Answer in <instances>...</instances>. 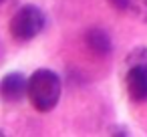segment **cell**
Returning <instances> with one entry per match:
<instances>
[{"instance_id": "cell-1", "label": "cell", "mask_w": 147, "mask_h": 137, "mask_svg": "<svg viewBox=\"0 0 147 137\" xmlns=\"http://www.w3.org/2000/svg\"><path fill=\"white\" fill-rule=\"evenodd\" d=\"M63 93L61 77L51 69H36L28 77L26 97L38 113H49L57 107Z\"/></svg>"}, {"instance_id": "cell-2", "label": "cell", "mask_w": 147, "mask_h": 137, "mask_svg": "<svg viewBox=\"0 0 147 137\" xmlns=\"http://www.w3.org/2000/svg\"><path fill=\"white\" fill-rule=\"evenodd\" d=\"M45 24H47L45 12L36 4H24L12 14V18L8 22V30L14 40L30 43L45 30Z\"/></svg>"}, {"instance_id": "cell-3", "label": "cell", "mask_w": 147, "mask_h": 137, "mask_svg": "<svg viewBox=\"0 0 147 137\" xmlns=\"http://www.w3.org/2000/svg\"><path fill=\"white\" fill-rule=\"evenodd\" d=\"M125 87H127V95L131 101L135 103L147 101V63L127 65Z\"/></svg>"}, {"instance_id": "cell-4", "label": "cell", "mask_w": 147, "mask_h": 137, "mask_svg": "<svg viewBox=\"0 0 147 137\" xmlns=\"http://www.w3.org/2000/svg\"><path fill=\"white\" fill-rule=\"evenodd\" d=\"M28 79L22 73H8L0 79V99L6 103H16L22 97H26Z\"/></svg>"}, {"instance_id": "cell-5", "label": "cell", "mask_w": 147, "mask_h": 137, "mask_svg": "<svg viewBox=\"0 0 147 137\" xmlns=\"http://www.w3.org/2000/svg\"><path fill=\"white\" fill-rule=\"evenodd\" d=\"M85 45H87V49H89L93 55H97V57H107V55H111V51H113L111 36H109L105 30H101V28L89 30V32L85 34Z\"/></svg>"}, {"instance_id": "cell-6", "label": "cell", "mask_w": 147, "mask_h": 137, "mask_svg": "<svg viewBox=\"0 0 147 137\" xmlns=\"http://www.w3.org/2000/svg\"><path fill=\"white\" fill-rule=\"evenodd\" d=\"M129 12H133L139 20L147 22V0H131L129 2Z\"/></svg>"}, {"instance_id": "cell-7", "label": "cell", "mask_w": 147, "mask_h": 137, "mask_svg": "<svg viewBox=\"0 0 147 137\" xmlns=\"http://www.w3.org/2000/svg\"><path fill=\"white\" fill-rule=\"evenodd\" d=\"M14 6H18V0H0V14L12 10Z\"/></svg>"}, {"instance_id": "cell-8", "label": "cell", "mask_w": 147, "mask_h": 137, "mask_svg": "<svg viewBox=\"0 0 147 137\" xmlns=\"http://www.w3.org/2000/svg\"><path fill=\"white\" fill-rule=\"evenodd\" d=\"M129 2L131 0H109V4L115 10H129Z\"/></svg>"}]
</instances>
